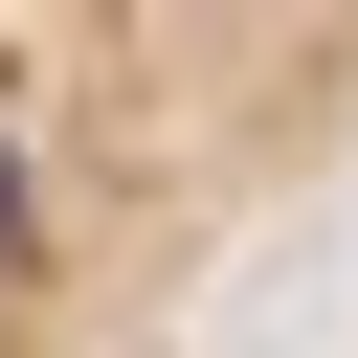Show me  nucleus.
<instances>
[{"instance_id":"f257e3e1","label":"nucleus","mask_w":358,"mask_h":358,"mask_svg":"<svg viewBox=\"0 0 358 358\" xmlns=\"http://www.w3.org/2000/svg\"><path fill=\"white\" fill-rule=\"evenodd\" d=\"M358 201V0H0V358L157 336Z\"/></svg>"}]
</instances>
